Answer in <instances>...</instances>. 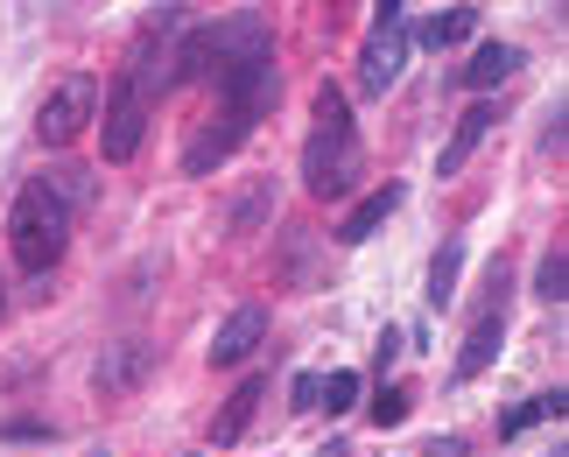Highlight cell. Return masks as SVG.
I'll return each instance as SVG.
<instances>
[{"mask_svg": "<svg viewBox=\"0 0 569 457\" xmlns=\"http://www.w3.org/2000/svg\"><path fill=\"white\" fill-rule=\"evenodd\" d=\"M177 29V8H162L156 21L141 29V42L127 50L113 92H106V120H99V141H106V162H134L141 141H148V113H156V99L169 92V50L162 36Z\"/></svg>", "mask_w": 569, "mask_h": 457, "instance_id": "1", "label": "cell"}, {"mask_svg": "<svg viewBox=\"0 0 569 457\" xmlns=\"http://www.w3.org/2000/svg\"><path fill=\"white\" fill-rule=\"evenodd\" d=\"M310 148H302V183H310V198H345V190L359 183V127H352V106H345L338 85H317L310 99Z\"/></svg>", "mask_w": 569, "mask_h": 457, "instance_id": "2", "label": "cell"}, {"mask_svg": "<svg viewBox=\"0 0 569 457\" xmlns=\"http://www.w3.org/2000/svg\"><path fill=\"white\" fill-rule=\"evenodd\" d=\"M8 247H14V268L21 275H50L63 247H71V205L50 190V177H36V183H21V198H14V219H8Z\"/></svg>", "mask_w": 569, "mask_h": 457, "instance_id": "3", "label": "cell"}, {"mask_svg": "<svg viewBox=\"0 0 569 457\" xmlns=\"http://www.w3.org/2000/svg\"><path fill=\"white\" fill-rule=\"evenodd\" d=\"M92 120H99V85L84 71H71V78L50 85V99H42V113H36V135H42V148H71Z\"/></svg>", "mask_w": 569, "mask_h": 457, "instance_id": "4", "label": "cell"}, {"mask_svg": "<svg viewBox=\"0 0 569 457\" xmlns=\"http://www.w3.org/2000/svg\"><path fill=\"white\" fill-rule=\"evenodd\" d=\"M486 310H478L471 324V338H465V352H457V380H478L486 366L499 359V345H507V260H492V281H486Z\"/></svg>", "mask_w": 569, "mask_h": 457, "instance_id": "5", "label": "cell"}, {"mask_svg": "<svg viewBox=\"0 0 569 457\" xmlns=\"http://www.w3.org/2000/svg\"><path fill=\"white\" fill-rule=\"evenodd\" d=\"M253 120H260V113H247V106H226V99H218V113L197 127V141L183 148V169H190V177H211L218 162H232V156H239V141L253 135Z\"/></svg>", "mask_w": 569, "mask_h": 457, "instance_id": "6", "label": "cell"}, {"mask_svg": "<svg viewBox=\"0 0 569 457\" xmlns=\"http://www.w3.org/2000/svg\"><path fill=\"white\" fill-rule=\"evenodd\" d=\"M148 374H156V345L148 338H120V345H106V352L92 359V387H99V401H134Z\"/></svg>", "mask_w": 569, "mask_h": 457, "instance_id": "7", "label": "cell"}, {"mask_svg": "<svg viewBox=\"0 0 569 457\" xmlns=\"http://www.w3.org/2000/svg\"><path fill=\"white\" fill-rule=\"evenodd\" d=\"M401 71H408V29L401 21H380V29L366 36V57H359V92L380 99Z\"/></svg>", "mask_w": 569, "mask_h": 457, "instance_id": "8", "label": "cell"}, {"mask_svg": "<svg viewBox=\"0 0 569 457\" xmlns=\"http://www.w3.org/2000/svg\"><path fill=\"white\" fill-rule=\"evenodd\" d=\"M260 338H268V310H260V302H239L211 338V366H247L260 352Z\"/></svg>", "mask_w": 569, "mask_h": 457, "instance_id": "9", "label": "cell"}, {"mask_svg": "<svg viewBox=\"0 0 569 457\" xmlns=\"http://www.w3.org/2000/svg\"><path fill=\"white\" fill-rule=\"evenodd\" d=\"M393 211H401V183H380V190H366V198H359V205L338 219V239H345V247H359V239H373V232L393 219Z\"/></svg>", "mask_w": 569, "mask_h": 457, "instance_id": "10", "label": "cell"}, {"mask_svg": "<svg viewBox=\"0 0 569 457\" xmlns=\"http://www.w3.org/2000/svg\"><path fill=\"white\" fill-rule=\"evenodd\" d=\"M260 401H268V380H260V374H247V380H239L232 395H226V408H218V423H211V444L226 450V444H239V437H247V423H253V408H260Z\"/></svg>", "mask_w": 569, "mask_h": 457, "instance_id": "11", "label": "cell"}, {"mask_svg": "<svg viewBox=\"0 0 569 457\" xmlns=\"http://www.w3.org/2000/svg\"><path fill=\"white\" fill-rule=\"evenodd\" d=\"M513 71H520L513 42H478V57L465 63V85H471V92H492V85H507Z\"/></svg>", "mask_w": 569, "mask_h": 457, "instance_id": "12", "label": "cell"}, {"mask_svg": "<svg viewBox=\"0 0 569 457\" xmlns=\"http://www.w3.org/2000/svg\"><path fill=\"white\" fill-rule=\"evenodd\" d=\"M486 127H492V106H471V113L457 120V135L443 141V162H436V177H457V169L471 162V148L486 141Z\"/></svg>", "mask_w": 569, "mask_h": 457, "instance_id": "13", "label": "cell"}, {"mask_svg": "<svg viewBox=\"0 0 569 457\" xmlns=\"http://www.w3.org/2000/svg\"><path fill=\"white\" fill-rule=\"evenodd\" d=\"M562 408H569L562 387L556 395H535V401H520L513 416H499V437H520V429H535V423H562Z\"/></svg>", "mask_w": 569, "mask_h": 457, "instance_id": "14", "label": "cell"}, {"mask_svg": "<svg viewBox=\"0 0 569 457\" xmlns=\"http://www.w3.org/2000/svg\"><path fill=\"white\" fill-rule=\"evenodd\" d=\"M457 275H465V247H450L436 254V268H429V310H450V296H457Z\"/></svg>", "mask_w": 569, "mask_h": 457, "instance_id": "15", "label": "cell"}, {"mask_svg": "<svg viewBox=\"0 0 569 457\" xmlns=\"http://www.w3.org/2000/svg\"><path fill=\"white\" fill-rule=\"evenodd\" d=\"M268 211H274V177H260L247 198L232 205V232H260V219H268Z\"/></svg>", "mask_w": 569, "mask_h": 457, "instance_id": "16", "label": "cell"}, {"mask_svg": "<svg viewBox=\"0 0 569 457\" xmlns=\"http://www.w3.org/2000/svg\"><path fill=\"white\" fill-rule=\"evenodd\" d=\"M535 296H541V302H562V296H569V254H562V239H556V247H549V254H541V275H535Z\"/></svg>", "mask_w": 569, "mask_h": 457, "instance_id": "17", "label": "cell"}, {"mask_svg": "<svg viewBox=\"0 0 569 457\" xmlns=\"http://www.w3.org/2000/svg\"><path fill=\"white\" fill-rule=\"evenodd\" d=\"M471 8H450V14H436V21H422V42H429V50H450V42H465L471 36Z\"/></svg>", "mask_w": 569, "mask_h": 457, "instance_id": "18", "label": "cell"}, {"mask_svg": "<svg viewBox=\"0 0 569 457\" xmlns=\"http://www.w3.org/2000/svg\"><path fill=\"white\" fill-rule=\"evenodd\" d=\"M352 401H359V374H352V366H338L331 380H317V408H331V416H345Z\"/></svg>", "mask_w": 569, "mask_h": 457, "instance_id": "19", "label": "cell"}, {"mask_svg": "<svg viewBox=\"0 0 569 457\" xmlns=\"http://www.w3.org/2000/svg\"><path fill=\"white\" fill-rule=\"evenodd\" d=\"M408 408H415V395H408V387H380L366 416H373V429H401V423H408Z\"/></svg>", "mask_w": 569, "mask_h": 457, "instance_id": "20", "label": "cell"}, {"mask_svg": "<svg viewBox=\"0 0 569 457\" xmlns=\"http://www.w3.org/2000/svg\"><path fill=\"white\" fill-rule=\"evenodd\" d=\"M296 408H317V374H296Z\"/></svg>", "mask_w": 569, "mask_h": 457, "instance_id": "21", "label": "cell"}, {"mask_svg": "<svg viewBox=\"0 0 569 457\" xmlns=\"http://www.w3.org/2000/svg\"><path fill=\"white\" fill-rule=\"evenodd\" d=\"M401 8H408V0H380V21H401Z\"/></svg>", "mask_w": 569, "mask_h": 457, "instance_id": "22", "label": "cell"}, {"mask_svg": "<svg viewBox=\"0 0 569 457\" xmlns=\"http://www.w3.org/2000/svg\"><path fill=\"white\" fill-rule=\"evenodd\" d=\"M0 289H8V281H0ZM0 310H8V296H0Z\"/></svg>", "mask_w": 569, "mask_h": 457, "instance_id": "23", "label": "cell"}]
</instances>
